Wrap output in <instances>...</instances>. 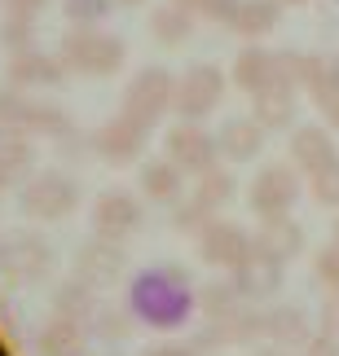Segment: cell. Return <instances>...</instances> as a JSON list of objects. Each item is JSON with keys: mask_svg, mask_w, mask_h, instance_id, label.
Instances as JSON below:
<instances>
[{"mask_svg": "<svg viewBox=\"0 0 339 356\" xmlns=\"http://www.w3.org/2000/svg\"><path fill=\"white\" fill-rule=\"evenodd\" d=\"M132 308L141 312V321L159 325V330H176L194 312V291H189V282L176 268L141 273L137 286H132Z\"/></svg>", "mask_w": 339, "mask_h": 356, "instance_id": "cell-1", "label": "cell"}, {"mask_svg": "<svg viewBox=\"0 0 339 356\" xmlns=\"http://www.w3.org/2000/svg\"><path fill=\"white\" fill-rule=\"evenodd\" d=\"M295 194H300V185H295V176L287 168H269L260 172V181H255V207L269 211V216H278V211H287Z\"/></svg>", "mask_w": 339, "mask_h": 356, "instance_id": "cell-2", "label": "cell"}, {"mask_svg": "<svg viewBox=\"0 0 339 356\" xmlns=\"http://www.w3.org/2000/svg\"><path fill=\"white\" fill-rule=\"evenodd\" d=\"M291 149H295V159H300V168L308 176H317V172H326L331 163H339L335 141L322 128H300V132H295V141H291Z\"/></svg>", "mask_w": 339, "mask_h": 356, "instance_id": "cell-3", "label": "cell"}, {"mask_svg": "<svg viewBox=\"0 0 339 356\" xmlns=\"http://www.w3.org/2000/svg\"><path fill=\"white\" fill-rule=\"evenodd\" d=\"M216 92H221V75L216 71H207L203 66L198 75H189V84H185V111H194V115H203V111H212V102H216Z\"/></svg>", "mask_w": 339, "mask_h": 356, "instance_id": "cell-4", "label": "cell"}, {"mask_svg": "<svg viewBox=\"0 0 339 356\" xmlns=\"http://www.w3.org/2000/svg\"><path fill=\"white\" fill-rule=\"evenodd\" d=\"M308 88H313V102L322 106L326 115L339 111V62H322L313 79H308Z\"/></svg>", "mask_w": 339, "mask_h": 356, "instance_id": "cell-5", "label": "cell"}, {"mask_svg": "<svg viewBox=\"0 0 339 356\" xmlns=\"http://www.w3.org/2000/svg\"><path fill=\"white\" fill-rule=\"evenodd\" d=\"M274 58H265V53H242V58H238V84L242 88H265L269 84V79H274Z\"/></svg>", "mask_w": 339, "mask_h": 356, "instance_id": "cell-6", "label": "cell"}, {"mask_svg": "<svg viewBox=\"0 0 339 356\" xmlns=\"http://www.w3.org/2000/svg\"><path fill=\"white\" fill-rule=\"evenodd\" d=\"M260 115H265V123H287L291 119V88L269 79L260 88Z\"/></svg>", "mask_w": 339, "mask_h": 356, "instance_id": "cell-7", "label": "cell"}, {"mask_svg": "<svg viewBox=\"0 0 339 356\" xmlns=\"http://www.w3.org/2000/svg\"><path fill=\"white\" fill-rule=\"evenodd\" d=\"M255 145H260V132H255L251 123H234V128H225V149L234 159H251Z\"/></svg>", "mask_w": 339, "mask_h": 356, "instance_id": "cell-8", "label": "cell"}, {"mask_svg": "<svg viewBox=\"0 0 339 356\" xmlns=\"http://www.w3.org/2000/svg\"><path fill=\"white\" fill-rule=\"evenodd\" d=\"M269 22H274V5H269V0H251V5L238 9V26L247 35H260Z\"/></svg>", "mask_w": 339, "mask_h": 356, "instance_id": "cell-9", "label": "cell"}, {"mask_svg": "<svg viewBox=\"0 0 339 356\" xmlns=\"http://www.w3.org/2000/svg\"><path fill=\"white\" fill-rule=\"evenodd\" d=\"M313 194H317L322 207H339V163H331L326 172L313 176Z\"/></svg>", "mask_w": 339, "mask_h": 356, "instance_id": "cell-10", "label": "cell"}, {"mask_svg": "<svg viewBox=\"0 0 339 356\" xmlns=\"http://www.w3.org/2000/svg\"><path fill=\"white\" fill-rule=\"evenodd\" d=\"M207 255L221 259V264H225V259H238V255H242V234H234V229H229V234H225V229H216Z\"/></svg>", "mask_w": 339, "mask_h": 356, "instance_id": "cell-11", "label": "cell"}, {"mask_svg": "<svg viewBox=\"0 0 339 356\" xmlns=\"http://www.w3.org/2000/svg\"><path fill=\"white\" fill-rule=\"evenodd\" d=\"M176 154H181L185 163H207V141H203V136L194 132H176Z\"/></svg>", "mask_w": 339, "mask_h": 356, "instance_id": "cell-12", "label": "cell"}, {"mask_svg": "<svg viewBox=\"0 0 339 356\" xmlns=\"http://www.w3.org/2000/svg\"><path fill=\"white\" fill-rule=\"evenodd\" d=\"M317 273H322V282H326V286H335V291H339V238L326 246V251H322Z\"/></svg>", "mask_w": 339, "mask_h": 356, "instance_id": "cell-13", "label": "cell"}, {"mask_svg": "<svg viewBox=\"0 0 339 356\" xmlns=\"http://www.w3.org/2000/svg\"><path fill=\"white\" fill-rule=\"evenodd\" d=\"M326 330L331 334L339 330V299H331V304H326Z\"/></svg>", "mask_w": 339, "mask_h": 356, "instance_id": "cell-14", "label": "cell"}, {"mask_svg": "<svg viewBox=\"0 0 339 356\" xmlns=\"http://www.w3.org/2000/svg\"><path fill=\"white\" fill-rule=\"evenodd\" d=\"M313 356H339V348H335V343H317Z\"/></svg>", "mask_w": 339, "mask_h": 356, "instance_id": "cell-15", "label": "cell"}, {"mask_svg": "<svg viewBox=\"0 0 339 356\" xmlns=\"http://www.w3.org/2000/svg\"><path fill=\"white\" fill-rule=\"evenodd\" d=\"M331 119H335V123H339V111H335V115H331Z\"/></svg>", "mask_w": 339, "mask_h": 356, "instance_id": "cell-16", "label": "cell"}, {"mask_svg": "<svg viewBox=\"0 0 339 356\" xmlns=\"http://www.w3.org/2000/svg\"><path fill=\"white\" fill-rule=\"evenodd\" d=\"M291 5H300V0H291Z\"/></svg>", "mask_w": 339, "mask_h": 356, "instance_id": "cell-17", "label": "cell"}]
</instances>
